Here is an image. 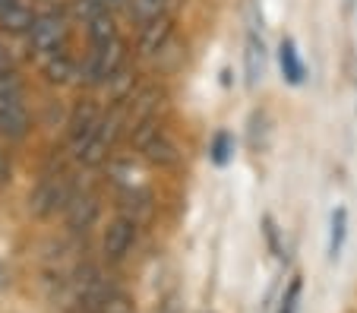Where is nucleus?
I'll list each match as a JSON object with an SVG mask.
<instances>
[{
	"mask_svg": "<svg viewBox=\"0 0 357 313\" xmlns=\"http://www.w3.org/2000/svg\"><path fill=\"white\" fill-rule=\"evenodd\" d=\"M0 133L7 139H22L29 133L26 92L16 73H0Z\"/></svg>",
	"mask_w": 357,
	"mask_h": 313,
	"instance_id": "f257e3e1",
	"label": "nucleus"
},
{
	"mask_svg": "<svg viewBox=\"0 0 357 313\" xmlns=\"http://www.w3.org/2000/svg\"><path fill=\"white\" fill-rule=\"evenodd\" d=\"M101 117H105V111H101V105L95 102V98H79V102L73 105V111H70V117H67V146L76 162H79V155L95 139V133H98V127H101Z\"/></svg>",
	"mask_w": 357,
	"mask_h": 313,
	"instance_id": "f03ea898",
	"label": "nucleus"
},
{
	"mask_svg": "<svg viewBox=\"0 0 357 313\" xmlns=\"http://www.w3.org/2000/svg\"><path fill=\"white\" fill-rule=\"evenodd\" d=\"M123 63H127V45H123V38L111 41V45H92L89 57L82 61L79 79L86 86H108L117 70H123Z\"/></svg>",
	"mask_w": 357,
	"mask_h": 313,
	"instance_id": "7ed1b4c3",
	"label": "nucleus"
},
{
	"mask_svg": "<svg viewBox=\"0 0 357 313\" xmlns=\"http://www.w3.org/2000/svg\"><path fill=\"white\" fill-rule=\"evenodd\" d=\"M73 181H70V174H63V171H57V174H45L38 181V187L32 190V197H29V209L35 212L38 218H47L54 215L57 209H67V203L73 199Z\"/></svg>",
	"mask_w": 357,
	"mask_h": 313,
	"instance_id": "20e7f679",
	"label": "nucleus"
},
{
	"mask_svg": "<svg viewBox=\"0 0 357 313\" xmlns=\"http://www.w3.org/2000/svg\"><path fill=\"white\" fill-rule=\"evenodd\" d=\"M67 32H70V22L63 13H57V10L35 13V22H32V29H29V51L47 57L51 51L67 45Z\"/></svg>",
	"mask_w": 357,
	"mask_h": 313,
	"instance_id": "39448f33",
	"label": "nucleus"
},
{
	"mask_svg": "<svg viewBox=\"0 0 357 313\" xmlns=\"http://www.w3.org/2000/svg\"><path fill=\"white\" fill-rule=\"evenodd\" d=\"M136 234H139V222H133L130 215L114 218L108 228H105V241H101V250L108 263H121L136 244Z\"/></svg>",
	"mask_w": 357,
	"mask_h": 313,
	"instance_id": "423d86ee",
	"label": "nucleus"
},
{
	"mask_svg": "<svg viewBox=\"0 0 357 313\" xmlns=\"http://www.w3.org/2000/svg\"><path fill=\"white\" fill-rule=\"evenodd\" d=\"M171 38H174V16H158V20L146 22L139 32V57L152 61V57H162L168 51Z\"/></svg>",
	"mask_w": 357,
	"mask_h": 313,
	"instance_id": "0eeeda50",
	"label": "nucleus"
},
{
	"mask_svg": "<svg viewBox=\"0 0 357 313\" xmlns=\"http://www.w3.org/2000/svg\"><path fill=\"white\" fill-rule=\"evenodd\" d=\"M41 67H45L47 82H54V86H70V82H76L79 73H82V63H76V57L67 51V45L57 48V51H51Z\"/></svg>",
	"mask_w": 357,
	"mask_h": 313,
	"instance_id": "6e6552de",
	"label": "nucleus"
},
{
	"mask_svg": "<svg viewBox=\"0 0 357 313\" xmlns=\"http://www.w3.org/2000/svg\"><path fill=\"white\" fill-rule=\"evenodd\" d=\"M98 222V199L92 193H73L67 203V228L76 234H86Z\"/></svg>",
	"mask_w": 357,
	"mask_h": 313,
	"instance_id": "1a4fd4ad",
	"label": "nucleus"
},
{
	"mask_svg": "<svg viewBox=\"0 0 357 313\" xmlns=\"http://www.w3.org/2000/svg\"><path fill=\"white\" fill-rule=\"evenodd\" d=\"M35 13L26 0H0V32L7 35H29Z\"/></svg>",
	"mask_w": 357,
	"mask_h": 313,
	"instance_id": "9d476101",
	"label": "nucleus"
},
{
	"mask_svg": "<svg viewBox=\"0 0 357 313\" xmlns=\"http://www.w3.org/2000/svg\"><path fill=\"white\" fill-rule=\"evenodd\" d=\"M139 152L149 165H158V168H174V165L181 162V149H177V143L165 133V130H158L155 137L149 139Z\"/></svg>",
	"mask_w": 357,
	"mask_h": 313,
	"instance_id": "9b49d317",
	"label": "nucleus"
},
{
	"mask_svg": "<svg viewBox=\"0 0 357 313\" xmlns=\"http://www.w3.org/2000/svg\"><path fill=\"white\" fill-rule=\"evenodd\" d=\"M243 70H247V86L257 89L266 76V45L257 32L247 35V48H243Z\"/></svg>",
	"mask_w": 357,
	"mask_h": 313,
	"instance_id": "f8f14e48",
	"label": "nucleus"
},
{
	"mask_svg": "<svg viewBox=\"0 0 357 313\" xmlns=\"http://www.w3.org/2000/svg\"><path fill=\"white\" fill-rule=\"evenodd\" d=\"M86 32H89V41H92V45H111V41L121 38V35H117V20L111 16L108 7H98L89 13Z\"/></svg>",
	"mask_w": 357,
	"mask_h": 313,
	"instance_id": "ddd939ff",
	"label": "nucleus"
},
{
	"mask_svg": "<svg viewBox=\"0 0 357 313\" xmlns=\"http://www.w3.org/2000/svg\"><path fill=\"white\" fill-rule=\"evenodd\" d=\"M278 63H282V76L291 86H301V82L307 79V67H303L301 51H297V45L291 38H284L282 48H278Z\"/></svg>",
	"mask_w": 357,
	"mask_h": 313,
	"instance_id": "4468645a",
	"label": "nucleus"
},
{
	"mask_svg": "<svg viewBox=\"0 0 357 313\" xmlns=\"http://www.w3.org/2000/svg\"><path fill=\"white\" fill-rule=\"evenodd\" d=\"M171 3H174V0H130V16L146 26V22L158 20V16H168Z\"/></svg>",
	"mask_w": 357,
	"mask_h": 313,
	"instance_id": "2eb2a0df",
	"label": "nucleus"
},
{
	"mask_svg": "<svg viewBox=\"0 0 357 313\" xmlns=\"http://www.w3.org/2000/svg\"><path fill=\"white\" fill-rule=\"evenodd\" d=\"M344 234H348V209L338 206V209L332 212V222H329V257L332 259H338V253H342Z\"/></svg>",
	"mask_w": 357,
	"mask_h": 313,
	"instance_id": "dca6fc26",
	"label": "nucleus"
},
{
	"mask_svg": "<svg viewBox=\"0 0 357 313\" xmlns=\"http://www.w3.org/2000/svg\"><path fill=\"white\" fill-rule=\"evenodd\" d=\"M123 215H130L133 222H146L149 215H152V203H149L146 193H130L127 197V206H123Z\"/></svg>",
	"mask_w": 357,
	"mask_h": 313,
	"instance_id": "f3484780",
	"label": "nucleus"
},
{
	"mask_svg": "<svg viewBox=\"0 0 357 313\" xmlns=\"http://www.w3.org/2000/svg\"><path fill=\"white\" fill-rule=\"evenodd\" d=\"M209 155L215 165H228L231 158H234V137H231V133H215Z\"/></svg>",
	"mask_w": 357,
	"mask_h": 313,
	"instance_id": "a211bd4d",
	"label": "nucleus"
},
{
	"mask_svg": "<svg viewBox=\"0 0 357 313\" xmlns=\"http://www.w3.org/2000/svg\"><path fill=\"white\" fill-rule=\"evenodd\" d=\"M297 298H301V279H294V282H291L288 294H284V300H282V313H294Z\"/></svg>",
	"mask_w": 357,
	"mask_h": 313,
	"instance_id": "6ab92c4d",
	"label": "nucleus"
},
{
	"mask_svg": "<svg viewBox=\"0 0 357 313\" xmlns=\"http://www.w3.org/2000/svg\"><path fill=\"white\" fill-rule=\"evenodd\" d=\"M10 67H13V57H10V51L0 45V73H10Z\"/></svg>",
	"mask_w": 357,
	"mask_h": 313,
	"instance_id": "aec40b11",
	"label": "nucleus"
},
{
	"mask_svg": "<svg viewBox=\"0 0 357 313\" xmlns=\"http://www.w3.org/2000/svg\"><path fill=\"white\" fill-rule=\"evenodd\" d=\"M95 3H105V7H117V3H123V0H95Z\"/></svg>",
	"mask_w": 357,
	"mask_h": 313,
	"instance_id": "412c9836",
	"label": "nucleus"
}]
</instances>
